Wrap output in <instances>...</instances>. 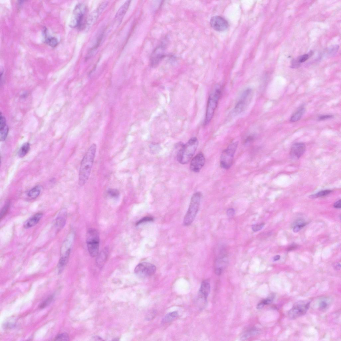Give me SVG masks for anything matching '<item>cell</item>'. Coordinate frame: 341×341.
<instances>
[{"instance_id": "obj_43", "label": "cell", "mask_w": 341, "mask_h": 341, "mask_svg": "<svg viewBox=\"0 0 341 341\" xmlns=\"http://www.w3.org/2000/svg\"><path fill=\"white\" fill-rule=\"evenodd\" d=\"M227 215L229 217L233 216L235 214V211L234 209L230 208L227 210L226 212Z\"/></svg>"}, {"instance_id": "obj_25", "label": "cell", "mask_w": 341, "mask_h": 341, "mask_svg": "<svg viewBox=\"0 0 341 341\" xmlns=\"http://www.w3.org/2000/svg\"><path fill=\"white\" fill-rule=\"evenodd\" d=\"M305 109L303 107H301L298 110L294 113L291 117L290 121L292 122L298 121L300 120L303 115Z\"/></svg>"}, {"instance_id": "obj_10", "label": "cell", "mask_w": 341, "mask_h": 341, "mask_svg": "<svg viewBox=\"0 0 341 341\" xmlns=\"http://www.w3.org/2000/svg\"><path fill=\"white\" fill-rule=\"evenodd\" d=\"M210 24L214 30L218 31H225L229 26L228 22L223 17L219 16L212 17Z\"/></svg>"}, {"instance_id": "obj_46", "label": "cell", "mask_w": 341, "mask_h": 341, "mask_svg": "<svg viewBox=\"0 0 341 341\" xmlns=\"http://www.w3.org/2000/svg\"><path fill=\"white\" fill-rule=\"evenodd\" d=\"M334 207L337 209H340L341 208V200L337 201L334 204Z\"/></svg>"}, {"instance_id": "obj_36", "label": "cell", "mask_w": 341, "mask_h": 341, "mask_svg": "<svg viewBox=\"0 0 341 341\" xmlns=\"http://www.w3.org/2000/svg\"><path fill=\"white\" fill-rule=\"evenodd\" d=\"M306 223L303 222V221L299 222L294 226L293 230V232L295 233L298 232L306 226Z\"/></svg>"}, {"instance_id": "obj_45", "label": "cell", "mask_w": 341, "mask_h": 341, "mask_svg": "<svg viewBox=\"0 0 341 341\" xmlns=\"http://www.w3.org/2000/svg\"><path fill=\"white\" fill-rule=\"evenodd\" d=\"M333 266L334 269L336 271H338L340 269L341 265L339 263H334L333 265Z\"/></svg>"}, {"instance_id": "obj_42", "label": "cell", "mask_w": 341, "mask_h": 341, "mask_svg": "<svg viewBox=\"0 0 341 341\" xmlns=\"http://www.w3.org/2000/svg\"><path fill=\"white\" fill-rule=\"evenodd\" d=\"M328 305L326 301H322L320 304V309L321 310H325L327 308Z\"/></svg>"}, {"instance_id": "obj_39", "label": "cell", "mask_w": 341, "mask_h": 341, "mask_svg": "<svg viewBox=\"0 0 341 341\" xmlns=\"http://www.w3.org/2000/svg\"><path fill=\"white\" fill-rule=\"evenodd\" d=\"M310 55L309 54H305L301 56L297 59L299 63H303L306 60H307L309 58Z\"/></svg>"}, {"instance_id": "obj_23", "label": "cell", "mask_w": 341, "mask_h": 341, "mask_svg": "<svg viewBox=\"0 0 341 341\" xmlns=\"http://www.w3.org/2000/svg\"><path fill=\"white\" fill-rule=\"evenodd\" d=\"M88 251L90 255L92 257L97 256L99 253V243L87 244Z\"/></svg>"}, {"instance_id": "obj_3", "label": "cell", "mask_w": 341, "mask_h": 341, "mask_svg": "<svg viewBox=\"0 0 341 341\" xmlns=\"http://www.w3.org/2000/svg\"><path fill=\"white\" fill-rule=\"evenodd\" d=\"M198 142L196 137L190 139L180 148L177 155L178 162L182 165L188 163L191 160L197 148Z\"/></svg>"}, {"instance_id": "obj_41", "label": "cell", "mask_w": 341, "mask_h": 341, "mask_svg": "<svg viewBox=\"0 0 341 341\" xmlns=\"http://www.w3.org/2000/svg\"><path fill=\"white\" fill-rule=\"evenodd\" d=\"M258 332L256 330H252L251 331H248L247 333H245V334L243 335V338L245 339L247 338H248L251 336L253 335H254L256 333H257Z\"/></svg>"}, {"instance_id": "obj_31", "label": "cell", "mask_w": 341, "mask_h": 341, "mask_svg": "<svg viewBox=\"0 0 341 341\" xmlns=\"http://www.w3.org/2000/svg\"><path fill=\"white\" fill-rule=\"evenodd\" d=\"M54 296L53 295H51L47 299H45L39 306V309H42L46 307L53 302V299Z\"/></svg>"}, {"instance_id": "obj_15", "label": "cell", "mask_w": 341, "mask_h": 341, "mask_svg": "<svg viewBox=\"0 0 341 341\" xmlns=\"http://www.w3.org/2000/svg\"><path fill=\"white\" fill-rule=\"evenodd\" d=\"M228 262V259L225 254L222 253L220 254L216 260L215 262V272L216 274L221 275Z\"/></svg>"}, {"instance_id": "obj_40", "label": "cell", "mask_w": 341, "mask_h": 341, "mask_svg": "<svg viewBox=\"0 0 341 341\" xmlns=\"http://www.w3.org/2000/svg\"><path fill=\"white\" fill-rule=\"evenodd\" d=\"M338 49L339 47L338 45H334V46L330 48V50H329V54L332 55H333L337 53Z\"/></svg>"}, {"instance_id": "obj_12", "label": "cell", "mask_w": 341, "mask_h": 341, "mask_svg": "<svg viewBox=\"0 0 341 341\" xmlns=\"http://www.w3.org/2000/svg\"><path fill=\"white\" fill-rule=\"evenodd\" d=\"M205 162V159L202 153H199L192 159L190 169L192 171L197 173L199 172Z\"/></svg>"}, {"instance_id": "obj_4", "label": "cell", "mask_w": 341, "mask_h": 341, "mask_svg": "<svg viewBox=\"0 0 341 341\" xmlns=\"http://www.w3.org/2000/svg\"><path fill=\"white\" fill-rule=\"evenodd\" d=\"M202 195L200 192H197L192 197L188 210L183 221L184 225H190L194 221L199 208Z\"/></svg>"}, {"instance_id": "obj_20", "label": "cell", "mask_w": 341, "mask_h": 341, "mask_svg": "<svg viewBox=\"0 0 341 341\" xmlns=\"http://www.w3.org/2000/svg\"><path fill=\"white\" fill-rule=\"evenodd\" d=\"M43 214L39 213L34 215L32 216L27 220L24 225L25 229L31 228L36 226L42 218Z\"/></svg>"}, {"instance_id": "obj_18", "label": "cell", "mask_w": 341, "mask_h": 341, "mask_svg": "<svg viewBox=\"0 0 341 341\" xmlns=\"http://www.w3.org/2000/svg\"><path fill=\"white\" fill-rule=\"evenodd\" d=\"M109 252V248L106 247L97 255V257L96 259V264L99 268H102L105 264Z\"/></svg>"}, {"instance_id": "obj_48", "label": "cell", "mask_w": 341, "mask_h": 341, "mask_svg": "<svg viewBox=\"0 0 341 341\" xmlns=\"http://www.w3.org/2000/svg\"><path fill=\"white\" fill-rule=\"evenodd\" d=\"M280 256L279 255H277L274 258V261H276L279 260L280 259Z\"/></svg>"}, {"instance_id": "obj_33", "label": "cell", "mask_w": 341, "mask_h": 341, "mask_svg": "<svg viewBox=\"0 0 341 341\" xmlns=\"http://www.w3.org/2000/svg\"><path fill=\"white\" fill-rule=\"evenodd\" d=\"M107 194L109 196L112 198H118L120 195V192L116 189H109L107 191Z\"/></svg>"}, {"instance_id": "obj_27", "label": "cell", "mask_w": 341, "mask_h": 341, "mask_svg": "<svg viewBox=\"0 0 341 341\" xmlns=\"http://www.w3.org/2000/svg\"><path fill=\"white\" fill-rule=\"evenodd\" d=\"M178 316L177 311H174L168 314L164 317L163 320V323H168L171 322L174 320Z\"/></svg>"}, {"instance_id": "obj_14", "label": "cell", "mask_w": 341, "mask_h": 341, "mask_svg": "<svg viewBox=\"0 0 341 341\" xmlns=\"http://www.w3.org/2000/svg\"><path fill=\"white\" fill-rule=\"evenodd\" d=\"M306 150V146L303 143H296L292 146L289 155L293 159H298L304 154Z\"/></svg>"}, {"instance_id": "obj_5", "label": "cell", "mask_w": 341, "mask_h": 341, "mask_svg": "<svg viewBox=\"0 0 341 341\" xmlns=\"http://www.w3.org/2000/svg\"><path fill=\"white\" fill-rule=\"evenodd\" d=\"M221 93L220 87L217 86L210 95L208 101L204 125H207L211 120L217 106Z\"/></svg>"}, {"instance_id": "obj_37", "label": "cell", "mask_w": 341, "mask_h": 341, "mask_svg": "<svg viewBox=\"0 0 341 341\" xmlns=\"http://www.w3.org/2000/svg\"><path fill=\"white\" fill-rule=\"evenodd\" d=\"M265 225L264 223L254 225L252 226V229L254 232L259 231L263 228Z\"/></svg>"}, {"instance_id": "obj_7", "label": "cell", "mask_w": 341, "mask_h": 341, "mask_svg": "<svg viewBox=\"0 0 341 341\" xmlns=\"http://www.w3.org/2000/svg\"><path fill=\"white\" fill-rule=\"evenodd\" d=\"M252 93L251 89L248 88L244 91L233 111L234 114H240L246 109L251 100Z\"/></svg>"}, {"instance_id": "obj_16", "label": "cell", "mask_w": 341, "mask_h": 341, "mask_svg": "<svg viewBox=\"0 0 341 341\" xmlns=\"http://www.w3.org/2000/svg\"><path fill=\"white\" fill-rule=\"evenodd\" d=\"M131 1H128L125 2L119 8L115 16V20L118 25L121 24L125 15L126 14L129 8Z\"/></svg>"}, {"instance_id": "obj_8", "label": "cell", "mask_w": 341, "mask_h": 341, "mask_svg": "<svg viewBox=\"0 0 341 341\" xmlns=\"http://www.w3.org/2000/svg\"><path fill=\"white\" fill-rule=\"evenodd\" d=\"M310 305L309 301H301L296 303L288 312L289 317L292 319L297 318L305 315L309 310Z\"/></svg>"}, {"instance_id": "obj_9", "label": "cell", "mask_w": 341, "mask_h": 341, "mask_svg": "<svg viewBox=\"0 0 341 341\" xmlns=\"http://www.w3.org/2000/svg\"><path fill=\"white\" fill-rule=\"evenodd\" d=\"M156 271V268L154 265L146 262L139 264L135 269L136 274L143 277L151 276L154 275Z\"/></svg>"}, {"instance_id": "obj_34", "label": "cell", "mask_w": 341, "mask_h": 341, "mask_svg": "<svg viewBox=\"0 0 341 341\" xmlns=\"http://www.w3.org/2000/svg\"><path fill=\"white\" fill-rule=\"evenodd\" d=\"M69 339V335L65 333H62L57 336L55 338V341H67Z\"/></svg>"}, {"instance_id": "obj_19", "label": "cell", "mask_w": 341, "mask_h": 341, "mask_svg": "<svg viewBox=\"0 0 341 341\" xmlns=\"http://www.w3.org/2000/svg\"><path fill=\"white\" fill-rule=\"evenodd\" d=\"M210 291V283L206 280L203 281L202 283L199 291V294L200 298L203 299L206 301Z\"/></svg>"}, {"instance_id": "obj_22", "label": "cell", "mask_w": 341, "mask_h": 341, "mask_svg": "<svg viewBox=\"0 0 341 341\" xmlns=\"http://www.w3.org/2000/svg\"><path fill=\"white\" fill-rule=\"evenodd\" d=\"M99 236L98 231L94 229L88 230L86 236L87 243H99Z\"/></svg>"}, {"instance_id": "obj_35", "label": "cell", "mask_w": 341, "mask_h": 341, "mask_svg": "<svg viewBox=\"0 0 341 341\" xmlns=\"http://www.w3.org/2000/svg\"><path fill=\"white\" fill-rule=\"evenodd\" d=\"M272 300L273 298H270L263 300L258 305L257 308L258 309L262 308L265 305L270 304L272 302Z\"/></svg>"}, {"instance_id": "obj_6", "label": "cell", "mask_w": 341, "mask_h": 341, "mask_svg": "<svg viewBox=\"0 0 341 341\" xmlns=\"http://www.w3.org/2000/svg\"><path fill=\"white\" fill-rule=\"evenodd\" d=\"M238 145V142H233L227 147L221 154L220 158V166L225 169H228L233 162L235 154Z\"/></svg>"}, {"instance_id": "obj_17", "label": "cell", "mask_w": 341, "mask_h": 341, "mask_svg": "<svg viewBox=\"0 0 341 341\" xmlns=\"http://www.w3.org/2000/svg\"><path fill=\"white\" fill-rule=\"evenodd\" d=\"M67 213L65 210H62L57 217L55 222V225L58 230L59 231L63 228L66 222L67 219Z\"/></svg>"}, {"instance_id": "obj_21", "label": "cell", "mask_w": 341, "mask_h": 341, "mask_svg": "<svg viewBox=\"0 0 341 341\" xmlns=\"http://www.w3.org/2000/svg\"><path fill=\"white\" fill-rule=\"evenodd\" d=\"M71 251V249L64 252L59 260L58 268L59 272L61 273L69 261Z\"/></svg>"}, {"instance_id": "obj_29", "label": "cell", "mask_w": 341, "mask_h": 341, "mask_svg": "<svg viewBox=\"0 0 341 341\" xmlns=\"http://www.w3.org/2000/svg\"><path fill=\"white\" fill-rule=\"evenodd\" d=\"M333 191L329 190H326L323 191H321L317 193L316 194L312 195L310 196V198H318L321 197L326 196L329 194H330Z\"/></svg>"}, {"instance_id": "obj_28", "label": "cell", "mask_w": 341, "mask_h": 341, "mask_svg": "<svg viewBox=\"0 0 341 341\" xmlns=\"http://www.w3.org/2000/svg\"><path fill=\"white\" fill-rule=\"evenodd\" d=\"M44 41L45 43L53 48L56 47L58 44V39L53 37H48L46 36L45 37Z\"/></svg>"}, {"instance_id": "obj_2", "label": "cell", "mask_w": 341, "mask_h": 341, "mask_svg": "<svg viewBox=\"0 0 341 341\" xmlns=\"http://www.w3.org/2000/svg\"><path fill=\"white\" fill-rule=\"evenodd\" d=\"M87 7L85 4L79 3L77 4L73 10L70 26L79 30L84 29L87 26Z\"/></svg>"}, {"instance_id": "obj_24", "label": "cell", "mask_w": 341, "mask_h": 341, "mask_svg": "<svg viewBox=\"0 0 341 341\" xmlns=\"http://www.w3.org/2000/svg\"><path fill=\"white\" fill-rule=\"evenodd\" d=\"M42 190L41 187L37 186L33 187L28 193V197L31 198H36L41 194Z\"/></svg>"}, {"instance_id": "obj_32", "label": "cell", "mask_w": 341, "mask_h": 341, "mask_svg": "<svg viewBox=\"0 0 341 341\" xmlns=\"http://www.w3.org/2000/svg\"><path fill=\"white\" fill-rule=\"evenodd\" d=\"M10 203L8 202L6 204L3 209H2L1 214H0V219L2 220L7 214L9 209Z\"/></svg>"}, {"instance_id": "obj_1", "label": "cell", "mask_w": 341, "mask_h": 341, "mask_svg": "<svg viewBox=\"0 0 341 341\" xmlns=\"http://www.w3.org/2000/svg\"><path fill=\"white\" fill-rule=\"evenodd\" d=\"M97 146L93 144L89 148L84 156L81 164L79 175L78 184L82 187L86 183L91 173L94 162Z\"/></svg>"}, {"instance_id": "obj_11", "label": "cell", "mask_w": 341, "mask_h": 341, "mask_svg": "<svg viewBox=\"0 0 341 341\" xmlns=\"http://www.w3.org/2000/svg\"><path fill=\"white\" fill-rule=\"evenodd\" d=\"M165 45L163 43L156 48L153 52L150 59V64L153 67L157 66L164 58Z\"/></svg>"}, {"instance_id": "obj_44", "label": "cell", "mask_w": 341, "mask_h": 341, "mask_svg": "<svg viewBox=\"0 0 341 341\" xmlns=\"http://www.w3.org/2000/svg\"><path fill=\"white\" fill-rule=\"evenodd\" d=\"M333 117V116L331 115H322L319 117V120L320 121L329 118H331Z\"/></svg>"}, {"instance_id": "obj_38", "label": "cell", "mask_w": 341, "mask_h": 341, "mask_svg": "<svg viewBox=\"0 0 341 341\" xmlns=\"http://www.w3.org/2000/svg\"><path fill=\"white\" fill-rule=\"evenodd\" d=\"M153 220H154V219L151 217H145L140 220L138 222L136 223V225H138L142 223L147 222H150V221H153Z\"/></svg>"}, {"instance_id": "obj_13", "label": "cell", "mask_w": 341, "mask_h": 341, "mask_svg": "<svg viewBox=\"0 0 341 341\" xmlns=\"http://www.w3.org/2000/svg\"><path fill=\"white\" fill-rule=\"evenodd\" d=\"M108 4L107 2L102 3L96 9L92 11L87 17V26H90L93 25L98 19L99 16L103 12Z\"/></svg>"}, {"instance_id": "obj_26", "label": "cell", "mask_w": 341, "mask_h": 341, "mask_svg": "<svg viewBox=\"0 0 341 341\" xmlns=\"http://www.w3.org/2000/svg\"><path fill=\"white\" fill-rule=\"evenodd\" d=\"M30 149V144L29 143H26L20 147L18 152L19 157L22 158L25 157Z\"/></svg>"}, {"instance_id": "obj_30", "label": "cell", "mask_w": 341, "mask_h": 341, "mask_svg": "<svg viewBox=\"0 0 341 341\" xmlns=\"http://www.w3.org/2000/svg\"><path fill=\"white\" fill-rule=\"evenodd\" d=\"M8 132V128L7 126L5 127L0 129V140L4 141L6 139Z\"/></svg>"}, {"instance_id": "obj_47", "label": "cell", "mask_w": 341, "mask_h": 341, "mask_svg": "<svg viewBox=\"0 0 341 341\" xmlns=\"http://www.w3.org/2000/svg\"><path fill=\"white\" fill-rule=\"evenodd\" d=\"M297 247V246L296 245H292L290 247H289V248L288 249V251H291L292 250H293V249H295V248H296Z\"/></svg>"}]
</instances>
